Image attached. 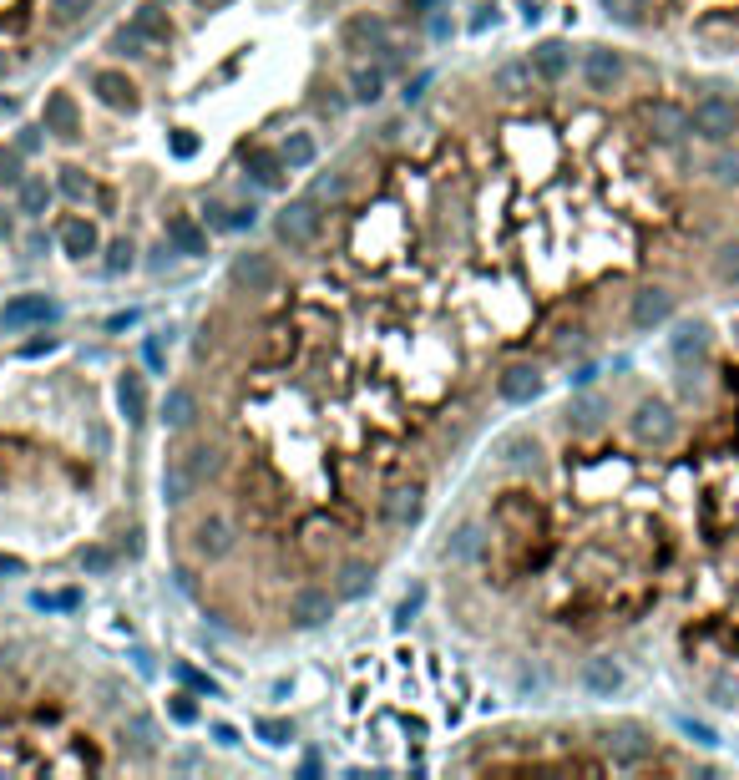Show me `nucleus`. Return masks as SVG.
<instances>
[{"label": "nucleus", "mask_w": 739, "mask_h": 780, "mask_svg": "<svg viewBox=\"0 0 739 780\" xmlns=\"http://www.w3.org/2000/svg\"><path fill=\"white\" fill-rule=\"evenodd\" d=\"M734 132H739V107H734L729 97L709 92V97H699V102H694V112H689V137H699V142L719 147V142H729Z\"/></svg>", "instance_id": "obj_1"}, {"label": "nucleus", "mask_w": 739, "mask_h": 780, "mask_svg": "<svg viewBox=\"0 0 739 780\" xmlns=\"http://www.w3.org/2000/svg\"><path fill=\"white\" fill-rule=\"evenodd\" d=\"M319 228H324V213H319V198H294L279 208L274 218V239L284 249H309L319 239Z\"/></svg>", "instance_id": "obj_2"}, {"label": "nucleus", "mask_w": 739, "mask_h": 780, "mask_svg": "<svg viewBox=\"0 0 739 780\" xmlns=\"http://www.w3.org/2000/svg\"><path fill=\"white\" fill-rule=\"evenodd\" d=\"M633 441L638 446H674V436H679V416H674V406L669 401H659V396H648V401H638L633 406Z\"/></svg>", "instance_id": "obj_3"}, {"label": "nucleus", "mask_w": 739, "mask_h": 780, "mask_svg": "<svg viewBox=\"0 0 739 780\" xmlns=\"http://www.w3.org/2000/svg\"><path fill=\"white\" fill-rule=\"evenodd\" d=\"M674 320V294L664 284H643L633 299H628V330L648 335V330H659Z\"/></svg>", "instance_id": "obj_4"}, {"label": "nucleus", "mask_w": 739, "mask_h": 780, "mask_svg": "<svg viewBox=\"0 0 739 780\" xmlns=\"http://www.w3.org/2000/svg\"><path fill=\"white\" fill-rule=\"evenodd\" d=\"M491 522L507 527L512 537H532L542 527V507L532 502V492H502L497 507H491Z\"/></svg>", "instance_id": "obj_5"}, {"label": "nucleus", "mask_w": 739, "mask_h": 780, "mask_svg": "<svg viewBox=\"0 0 739 780\" xmlns=\"http://www.w3.org/2000/svg\"><path fill=\"white\" fill-rule=\"evenodd\" d=\"M335 618V593L319 588V583H304L289 593V623L294 629H319V623Z\"/></svg>", "instance_id": "obj_6"}, {"label": "nucleus", "mask_w": 739, "mask_h": 780, "mask_svg": "<svg viewBox=\"0 0 739 780\" xmlns=\"http://www.w3.org/2000/svg\"><path fill=\"white\" fill-rule=\"evenodd\" d=\"M583 87L593 97H608V92L623 87V56L613 46H588V56H583Z\"/></svg>", "instance_id": "obj_7"}, {"label": "nucleus", "mask_w": 739, "mask_h": 780, "mask_svg": "<svg viewBox=\"0 0 739 780\" xmlns=\"http://www.w3.org/2000/svg\"><path fill=\"white\" fill-rule=\"evenodd\" d=\"M578 684H583V694H588V699H613V694H623L628 674H623V664H618L613 654H593V659H583Z\"/></svg>", "instance_id": "obj_8"}, {"label": "nucleus", "mask_w": 739, "mask_h": 780, "mask_svg": "<svg viewBox=\"0 0 739 780\" xmlns=\"http://www.w3.org/2000/svg\"><path fill=\"white\" fill-rule=\"evenodd\" d=\"M233 548H238V532H233V522H228L223 512L198 517V527H193V553H198V558L218 563V558H228Z\"/></svg>", "instance_id": "obj_9"}, {"label": "nucleus", "mask_w": 739, "mask_h": 780, "mask_svg": "<svg viewBox=\"0 0 739 780\" xmlns=\"http://www.w3.org/2000/svg\"><path fill=\"white\" fill-rule=\"evenodd\" d=\"M643 127H648L653 142L674 147V142L689 137V112H684L679 102H648V107H643Z\"/></svg>", "instance_id": "obj_10"}, {"label": "nucleus", "mask_w": 739, "mask_h": 780, "mask_svg": "<svg viewBox=\"0 0 739 780\" xmlns=\"http://www.w3.org/2000/svg\"><path fill=\"white\" fill-rule=\"evenodd\" d=\"M233 284H238V289H249V294H269V289H279V264H274V254H259V249L238 254V259H233Z\"/></svg>", "instance_id": "obj_11"}, {"label": "nucleus", "mask_w": 739, "mask_h": 780, "mask_svg": "<svg viewBox=\"0 0 739 780\" xmlns=\"http://www.w3.org/2000/svg\"><path fill=\"white\" fill-rule=\"evenodd\" d=\"M608 750H613L618 765H643V760H653V740H648V730H643L638 720H613Z\"/></svg>", "instance_id": "obj_12"}, {"label": "nucleus", "mask_w": 739, "mask_h": 780, "mask_svg": "<svg viewBox=\"0 0 739 780\" xmlns=\"http://www.w3.org/2000/svg\"><path fill=\"white\" fill-rule=\"evenodd\" d=\"M421 512H426V492H421L416 482H410V487H390V492L380 497V522H385V527H416Z\"/></svg>", "instance_id": "obj_13"}, {"label": "nucleus", "mask_w": 739, "mask_h": 780, "mask_svg": "<svg viewBox=\"0 0 739 780\" xmlns=\"http://www.w3.org/2000/svg\"><path fill=\"white\" fill-rule=\"evenodd\" d=\"M51 315H56V304H51L46 294H16V299H6V309H0V325L16 335V330H36V325H46Z\"/></svg>", "instance_id": "obj_14"}, {"label": "nucleus", "mask_w": 739, "mask_h": 780, "mask_svg": "<svg viewBox=\"0 0 739 780\" xmlns=\"http://www.w3.org/2000/svg\"><path fill=\"white\" fill-rule=\"evenodd\" d=\"M198 487H203V477L188 466V456H168V461H162V502H168V507H188L198 497Z\"/></svg>", "instance_id": "obj_15"}, {"label": "nucleus", "mask_w": 739, "mask_h": 780, "mask_svg": "<svg viewBox=\"0 0 739 780\" xmlns=\"http://www.w3.org/2000/svg\"><path fill=\"white\" fill-rule=\"evenodd\" d=\"M92 92H97V102L112 107V112H137V102H142V97H137V82H132L127 71H112V66L92 76Z\"/></svg>", "instance_id": "obj_16"}, {"label": "nucleus", "mask_w": 739, "mask_h": 780, "mask_svg": "<svg viewBox=\"0 0 739 780\" xmlns=\"http://www.w3.org/2000/svg\"><path fill=\"white\" fill-rule=\"evenodd\" d=\"M497 396H502L507 406H527V401H537V396H542V375H537V365H507V370L497 375Z\"/></svg>", "instance_id": "obj_17"}, {"label": "nucleus", "mask_w": 739, "mask_h": 780, "mask_svg": "<svg viewBox=\"0 0 739 780\" xmlns=\"http://www.w3.org/2000/svg\"><path fill=\"white\" fill-rule=\"evenodd\" d=\"M168 249L183 254V259H203L208 254V228L193 213H173L168 218Z\"/></svg>", "instance_id": "obj_18"}, {"label": "nucleus", "mask_w": 739, "mask_h": 780, "mask_svg": "<svg viewBox=\"0 0 739 780\" xmlns=\"http://www.w3.org/2000/svg\"><path fill=\"white\" fill-rule=\"evenodd\" d=\"M41 127L56 132V137H76V132H81V107H76V97H71V92H51L46 107H41Z\"/></svg>", "instance_id": "obj_19"}, {"label": "nucleus", "mask_w": 739, "mask_h": 780, "mask_svg": "<svg viewBox=\"0 0 739 780\" xmlns=\"http://www.w3.org/2000/svg\"><path fill=\"white\" fill-rule=\"evenodd\" d=\"M61 249L71 254V259H92L97 249H102V239H97V223H87V218H61Z\"/></svg>", "instance_id": "obj_20"}, {"label": "nucleus", "mask_w": 739, "mask_h": 780, "mask_svg": "<svg viewBox=\"0 0 739 780\" xmlns=\"http://www.w3.org/2000/svg\"><path fill=\"white\" fill-rule=\"evenodd\" d=\"M193 421H198V390H188V385H173L168 396H162V426L188 431Z\"/></svg>", "instance_id": "obj_21"}, {"label": "nucleus", "mask_w": 739, "mask_h": 780, "mask_svg": "<svg viewBox=\"0 0 739 780\" xmlns=\"http://www.w3.org/2000/svg\"><path fill=\"white\" fill-rule=\"evenodd\" d=\"M132 31H137L147 46H168V41H173V21H168V11L152 6V0L132 11Z\"/></svg>", "instance_id": "obj_22"}, {"label": "nucleus", "mask_w": 739, "mask_h": 780, "mask_svg": "<svg viewBox=\"0 0 739 780\" xmlns=\"http://www.w3.org/2000/svg\"><path fill=\"white\" fill-rule=\"evenodd\" d=\"M527 61H532V71H537V82H562L567 66H572V56H567L562 41H542V46H532Z\"/></svg>", "instance_id": "obj_23"}, {"label": "nucleus", "mask_w": 739, "mask_h": 780, "mask_svg": "<svg viewBox=\"0 0 739 780\" xmlns=\"http://www.w3.org/2000/svg\"><path fill=\"white\" fill-rule=\"evenodd\" d=\"M481 553H486V527L481 522H461L451 532V542H446V558L451 563H476Z\"/></svg>", "instance_id": "obj_24"}, {"label": "nucleus", "mask_w": 739, "mask_h": 780, "mask_svg": "<svg viewBox=\"0 0 739 780\" xmlns=\"http://www.w3.org/2000/svg\"><path fill=\"white\" fill-rule=\"evenodd\" d=\"M117 406H122L127 426L147 421V385H142V375H137V370H127V375L117 380Z\"/></svg>", "instance_id": "obj_25"}, {"label": "nucleus", "mask_w": 739, "mask_h": 780, "mask_svg": "<svg viewBox=\"0 0 739 780\" xmlns=\"http://www.w3.org/2000/svg\"><path fill=\"white\" fill-rule=\"evenodd\" d=\"M709 279L719 289H739V233L734 239H724L714 254H709Z\"/></svg>", "instance_id": "obj_26"}, {"label": "nucleus", "mask_w": 739, "mask_h": 780, "mask_svg": "<svg viewBox=\"0 0 739 780\" xmlns=\"http://www.w3.org/2000/svg\"><path fill=\"white\" fill-rule=\"evenodd\" d=\"M709 350V330L699 325V320H684L679 330H674V340H669V355L679 360V365H689V360H699Z\"/></svg>", "instance_id": "obj_27"}, {"label": "nucleus", "mask_w": 739, "mask_h": 780, "mask_svg": "<svg viewBox=\"0 0 739 780\" xmlns=\"http://www.w3.org/2000/svg\"><path fill=\"white\" fill-rule=\"evenodd\" d=\"M51 198H56V193H51L46 178H21V183H16V208H21L26 218H46V213H51Z\"/></svg>", "instance_id": "obj_28"}, {"label": "nucleus", "mask_w": 739, "mask_h": 780, "mask_svg": "<svg viewBox=\"0 0 739 780\" xmlns=\"http://www.w3.org/2000/svg\"><path fill=\"white\" fill-rule=\"evenodd\" d=\"M497 456H502V466H537L542 446H537V436L512 431V436H502V441H497Z\"/></svg>", "instance_id": "obj_29"}, {"label": "nucleus", "mask_w": 739, "mask_h": 780, "mask_svg": "<svg viewBox=\"0 0 739 780\" xmlns=\"http://www.w3.org/2000/svg\"><path fill=\"white\" fill-rule=\"evenodd\" d=\"M122 745H132L137 755H152V750H157V720L142 715V710L127 715V720H122Z\"/></svg>", "instance_id": "obj_30"}, {"label": "nucleus", "mask_w": 739, "mask_h": 780, "mask_svg": "<svg viewBox=\"0 0 739 780\" xmlns=\"http://www.w3.org/2000/svg\"><path fill=\"white\" fill-rule=\"evenodd\" d=\"M279 158H284V168H289V173H304V168H314L319 147H314V137H309V132H289V137H284V147H279Z\"/></svg>", "instance_id": "obj_31"}, {"label": "nucleus", "mask_w": 739, "mask_h": 780, "mask_svg": "<svg viewBox=\"0 0 739 780\" xmlns=\"http://www.w3.org/2000/svg\"><path fill=\"white\" fill-rule=\"evenodd\" d=\"M532 82H537L532 61H507V66L497 71V92H502V97H527Z\"/></svg>", "instance_id": "obj_32"}, {"label": "nucleus", "mask_w": 739, "mask_h": 780, "mask_svg": "<svg viewBox=\"0 0 739 780\" xmlns=\"http://www.w3.org/2000/svg\"><path fill=\"white\" fill-rule=\"evenodd\" d=\"M603 11H608V21H618V26H648L653 21V0H603Z\"/></svg>", "instance_id": "obj_33"}, {"label": "nucleus", "mask_w": 739, "mask_h": 780, "mask_svg": "<svg viewBox=\"0 0 739 780\" xmlns=\"http://www.w3.org/2000/svg\"><path fill=\"white\" fill-rule=\"evenodd\" d=\"M350 97L355 102H380L385 97V71L380 66H355L350 71Z\"/></svg>", "instance_id": "obj_34"}, {"label": "nucleus", "mask_w": 739, "mask_h": 780, "mask_svg": "<svg viewBox=\"0 0 739 780\" xmlns=\"http://www.w3.org/2000/svg\"><path fill=\"white\" fill-rule=\"evenodd\" d=\"M340 36H345V46H350V51H360V46L385 41V26H380V16H350Z\"/></svg>", "instance_id": "obj_35"}, {"label": "nucleus", "mask_w": 739, "mask_h": 780, "mask_svg": "<svg viewBox=\"0 0 739 780\" xmlns=\"http://www.w3.org/2000/svg\"><path fill=\"white\" fill-rule=\"evenodd\" d=\"M370 583H375V568H365V563H345V568H340V583H335V598H365Z\"/></svg>", "instance_id": "obj_36"}, {"label": "nucleus", "mask_w": 739, "mask_h": 780, "mask_svg": "<svg viewBox=\"0 0 739 780\" xmlns=\"http://www.w3.org/2000/svg\"><path fill=\"white\" fill-rule=\"evenodd\" d=\"M249 168H254V178L264 183V188H274L289 168H284V158H279V152H269V147H254L249 152Z\"/></svg>", "instance_id": "obj_37"}, {"label": "nucleus", "mask_w": 739, "mask_h": 780, "mask_svg": "<svg viewBox=\"0 0 739 780\" xmlns=\"http://www.w3.org/2000/svg\"><path fill=\"white\" fill-rule=\"evenodd\" d=\"M46 11H51V26H76L97 11V0H46Z\"/></svg>", "instance_id": "obj_38"}, {"label": "nucleus", "mask_w": 739, "mask_h": 780, "mask_svg": "<svg viewBox=\"0 0 739 780\" xmlns=\"http://www.w3.org/2000/svg\"><path fill=\"white\" fill-rule=\"evenodd\" d=\"M183 456H188V466H193V472H198L203 482L223 472V456H218V446H188Z\"/></svg>", "instance_id": "obj_39"}, {"label": "nucleus", "mask_w": 739, "mask_h": 780, "mask_svg": "<svg viewBox=\"0 0 739 780\" xmlns=\"http://www.w3.org/2000/svg\"><path fill=\"white\" fill-rule=\"evenodd\" d=\"M304 537H309V553H324V548H335V542H340L335 522H330V527H324L319 517H314V522H304Z\"/></svg>", "instance_id": "obj_40"}, {"label": "nucleus", "mask_w": 739, "mask_h": 780, "mask_svg": "<svg viewBox=\"0 0 739 780\" xmlns=\"http://www.w3.org/2000/svg\"><path fill=\"white\" fill-rule=\"evenodd\" d=\"M254 735H259L264 745H289V740H294L289 720H254Z\"/></svg>", "instance_id": "obj_41"}, {"label": "nucleus", "mask_w": 739, "mask_h": 780, "mask_svg": "<svg viewBox=\"0 0 739 780\" xmlns=\"http://www.w3.org/2000/svg\"><path fill=\"white\" fill-rule=\"evenodd\" d=\"M56 188H61L66 198H76V203H81V198H87V193H92V178H81V168H61Z\"/></svg>", "instance_id": "obj_42"}, {"label": "nucleus", "mask_w": 739, "mask_h": 780, "mask_svg": "<svg viewBox=\"0 0 739 780\" xmlns=\"http://www.w3.org/2000/svg\"><path fill=\"white\" fill-rule=\"evenodd\" d=\"M26 173H21V152L16 147H0V183H6V188H16Z\"/></svg>", "instance_id": "obj_43"}, {"label": "nucleus", "mask_w": 739, "mask_h": 780, "mask_svg": "<svg viewBox=\"0 0 739 780\" xmlns=\"http://www.w3.org/2000/svg\"><path fill=\"white\" fill-rule=\"evenodd\" d=\"M112 563H117L112 548H81V568L87 573H112Z\"/></svg>", "instance_id": "obj_44"}, {"label": "nucleus", "mask_w": 739, "mask_h": 780, "mask_svg": "<svg viewBox=\"0 0 739 780\" xmlns=\"http://www.w3.org/2000/svg\"><path fill=\"white\" fill-rule=\"evenodd\" d=\"M168 715H173L178 725H193V720H198V705H193V694H173V699H168Z\"/></svg>", "instance_id": "obj_45"}, {"label": "nucleus", "mask_w": 739, "mask_h": 780, "mask_svg": "<svg viewBox=\"0 0 739 780\" xmlns=\"http://www.w3.org/2000/svg\"><path fill=\"white\" fill-rule=\"evenodd\" d=\"M132 254H137V249H132L127 239H117V244L107 249V269H112V274H122V269H132Z\"/></svg>", "instance_id": "obj_46"}, {"label": "nucleus", "mask_w": 739, "mask_h": 780, "mask_svg": "<svg viewBox=\"0 0 739 780\" xmlns=\"http://www.w3.org/2000/svg\"><path fill=\"white\" fill-rule=\"evenodd\" d=\"M679 730L694 740V745H719V735L709 730V725H699V720H689V715H679Z\"/></svg>", "instance_id": "obj_47"}, {"label": "nucleus", "mask_w": 739, "mask_h": 780, "mask_svg": "<svg viewBox=\"0 0 739 780\" xmlns=\"http://www.w3.org/2000/svg\"><path fill=\"white\" fill-rule=\"evenodd\" d=\"M178 679H183V684H193V689H203V694H218V684H213L208 674H198L193 664H178Z\"/></svg>", "instance_id": "obj_48"}, {"label": "nucleus", "mask_w": 739, "mask_h": 780, "mask_svg": "<svg viewBox=\"0 0 739 780\" xmlns=\"http://www.w3.org/2000/svg\"><path fill=\"white\" fill-rule=\"evenodd\" d=\"M421 603H426V593L416 588V593H410V598H405V603L395 608V623H405V618H416V613H421Z\"/></svg>", "instance_id": "obj_49"}, {"label": "nucleus", "mask_w": 739, "mask_h": 780, "mask_svg": "<svg viewBox=\"0 0 739 780\" xmlns=\"http://www.w3.org/2000/svg\"><path fill=\"white\" fill-rule=\"evenodd\" d=\"M117 46H122V51H127V56H147V51H142V46H147V41H142V36H137V31H132V26H127V31H117Z\"/></svg>", "instance_id": "obj_50"}, {"label": "nucleus", "mask_w": 739, "mask_h": 780, "mask_svg": "<svg viewBox=\"0 0 739 780\" xmlns=\"http://www.w3.org/2000/svg\"><path fill=\"white\" fill-rule=\"evenodd\" d=\"M36 608H76V593H36Z\"/></svg>", "instance_id": "obj_51"}, {"label": "nucleus", "mask_w": 739, "mask_h": 780, "mask_svg": "<svg viewBox=\"0 0 739 780\" xmlns=\"http://www.w3.org/2000/svg\"><path fill=\"white\" fill-rule=\"evenodd\" d=\"M198 152V137L193 132H173V158H193Z\"/></svg>", "instance_id": "obj_52"}, {"label": "nucleus", "mask_w": 739, "mask_h": 780, "mask_svg": "<svg viewBox=\"0 0 739 780\" xmlns=\"http://www.w3.org/2000/svg\"><path fill=\"white\" fill-rule=\"evenodd\" d=\"M41 132H46V127H21V137H16V152H36V147H41Z\"/></svg>", "instance_id": "obj_53"}, {"label": "nucleus", "mask_w": 739, "mask_h": 780, "mask_svg": "<svg viewBox=\"0 0 739 780\" xmlns=\"http://www.w3.org/2000/svg\"><path fill=\"white\" fill-rule=\"evenodd\" d=\"M314 198H345V183H340V178H324V183L314 188Z\"/></svg>", "instance_id": "obj_54"}, {"label": "nucleus", "mask_w": 739, "mask_h": 780, "mask_svg": "<svg viewBox=\"0 0 739 780\" xmlns=\"http://www.w3.org/2000/svg\"><path fill=\"white\" fill-rule=\"evenodd\" d=\"M213 740H218V745H238V730H233V725H213Z\"/></svg>", "instance_id": "obj_55"}, {"label": "nucleus", "mask_w": 739, "mask_h": 780, "mask_svg": "<svg viewBox=\"0 0 739 780\" xmlns=\"http://www.w3.org/2000/svg\"><path fill=\"white\" fill-rule=\"evenodd\" d=\"M486 21H497V16H491V6H476V16H471V31H486Z\"/></svg>", "instance_id": "obj_56"}, {"label": "nucleus", "mask_w": 739, "mask_h": 780, "mask_svg": "<svg viewBox=\"0 0 739 780\" xmlns=\"http://www.w3.org/2000/svg\"><path fill=\"white\" fill-rule=\"evenodd\" d=\"M46 350H56V340H31V345H26V360H36V355H46Z\"/></svg>", "instance_id": "obj_57"}, {"label": "nucleus", "mask_w": 739, "mask_h": 780, "mask_svg": "<svg viewBox=\"0 0 739 780\" xmlns=\"http://www.w3.org/2000/svg\"><path fill=\"white\" fill-rule=\"evenodd\" d=\"M0 573H26V563L11 558V553H0Z\"/></svg>", "instance_id": "obj_58"}, {"label": "nucleus", "mask_w": 739, "mask_h": 780, "mask_svg": "<svg viewBox=\"0 0 739 780\" xmlns=\"http://www.w3.org/2000/svg\"><path fill=\"white\" fill-rule=\"evenodd\" d=\"M11 228H16V223H11V213L0 208V239H11Z\"/></svg>", "instance_id": "obj_59"}, {"label": "nucleus", "mask_w": 739, "mask_h": 780, "mask_svg": "<svg viewBox=\"0 0 739 780\" xmlns=\"http://www.w3.org/2000/svg\"><path fill=\"white\" fill-rule=\"evenodd\" d=\"M0 82H6V51H0Z\"/></svg>", "instance_id": "obj_60"}]
</instances>
